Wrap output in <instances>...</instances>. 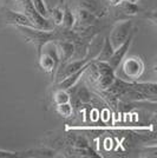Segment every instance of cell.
Returning a JSON list of instances; mask_svg holds the SVG:
<instances>
[{
    "label": "cell",
    "mask_w": 157,
    "mask_h": 158,
    "mask_svg": "<svg viewBox=\"0 0 157 158\" xmlns=\"http://www.w3.org/2000/svg\"><path fill=\"white\" fill-rule=\"evenodd\" d=\"M24 37L25 39L32 43L34 46L37 47V52L39 54L40 50L43 45L47 41H53V40H59V35L57 30L52 31H45L41 28L37 27H30V26H15Z\"/></svg>",
    "instance_id": "1"
},
{
    "label": "cell",
    "mask_w": 157,
    "mask_h": 158,
    "mask_svg": "<svg viewBox=\"0 0 157 158\" xmlns=\"http://www.w3.org/2000/svg\"><path fill=\"white\" fill-rule=\"evenodd\" d=\"M15 2L20 7V12L25 14L27 18L32 21L33 25L37 28H41V30H45V31H52V30H54V25L51 23V20L41 17L34 10L31 0H15Z\"/></svg>",
    "instance_id": "2"
},
{
    "label": "cell",
    "mask_w": 157,
    "mask_h": 158,
    "mask_svg": "<svg viewBox=\"0 0 157 158\" xmlns=\"http://www.w3.org/2000/svg\"><path fill=\"white\" fill-rule=\"evenodd\" d=\"M132 31H134V24L131 20L118 21L117 24L112 27L110 34L108 35L113 50H116L117 47L121 46L125 40L128 39V37L130 35V33Z\"/></svg>",
    "instance_id": "3"
},
{
    "label": "cell",
    "mask_w": 157,
    "mask_h": 158,
    "mask_svg": "<svg viewBox=\"0 0 157 158\" xmlns=\"http://www.w3.org/2000/svg\"><path fill=\"white\" fill-rule=\"evenodd\" d=\"M134 33H135V30L130 33V35L128 37V39L125 40L121 46L117 47V48L113 51L111 58L106 61L108 65L110 66L113 71H116L118 66L122 64V61H123V59H124V57H125V54H126V52H128V50L130 48V45H131V43H132V39H134Z\"/></svg>",
    "instance_id": "4"
},
{
    "label": "cell",
    "mask_w": 157,
    "mask_h": 158,
    "mask_svg": "<svg viewBox=\"0 0 157 158\" xmlns=\"http://www.w3.org/2000/svg\"><path fill=\"white\" fill-rule=\"evenodd\" d=\"M2 20L10 24V25H13V26H30V27H36L33 25V23L31 20L27 18L26 15L21 12H15L12 11L10 8H5L2 11Z\"/></svg>",
    "instance_id": "5"
},
{
    "label": "cell",
    "mask_w": 157,
    "mask_h": 158,
    "mask_svg": "<svg viewBox=\"0 0 157 158\" xmlns=\"http://www.w3.org/2000/svg\"><path fill=\"white\" fill-rule=\"evenodd\" d=\"M144 70V64L142 60L136 57H130L124 61L123 64V71L125 76L130 79L138 78Z\"/></svg>",
    "instance_id": "6"
},
{
    "label": "cell",
    "mask_w": 157,
    "mask_h": 158,
    "mask_svg": "<svg viewBox=\"0 0 157 158\" xmlns=\"http://www.w3.org/2000/svg\"><path fill=\"white\" fill-rule=\"evenodd\" d=\"M56 45L58 48L59 59H60L59 64H63V63L71 60L72 56H73V51H74V45H73L72 41H70V40H58V43H56Z\"/></svg>",
    "instance_id": "7"
},
{
    "label": "cell",
    "mask_w": 157,
    "mask_h": 158,
    "mask_svg": "<svg viewBox=\"0 0 157 158\" xmlns=\"http://www.w3.org/2000/svg\"><path fill=\"white\" fill-rule=\"evenodd\" d=\"M89 64H90V61H89L87 64H85L82 69H79L77 72L72 73V74H70V76H67L66 78L62 79L59 83H57V84H58V89H62V90H69L70 87H73V86L77 84V81L79 80V78H80V77L84 74V72L87 70Z\"/></svg>",
    "instance_id": "8"
},
{
    "label": "cell",
    "mask_w": 157,
    "mask_h": 158,
    "mask_svg": "<svg viewBox=\"0 0 157 158\" xmlns=\"http://www.w3.org/2000/svg\"><path fill=\"white\" fill-rule=\"evenodd\" d=\"M104 43V37L99 35V34H95L91 38V41L87 44V50H86V60H92L97 57V54L99 53L100 48L103 46Z\"/></svg>",
    "instance_id": "9"
},
{
    "label": "cell",
    "mask_w": 157,
    "mask_h": 158,
    "mask_svg": "<svg viewBox=\"0 0 157 158\" xmlns=\"http://www.w3.org/2000/svg\"><path fill=\"white\" fill-rule=\"evenodd\" d=\"M74 17H76V21H78L79 25H82L83 27L92 26L97 21L95 13H92L87 10H84V8H78L77 15H74Z\"/></svg>",
    "instance_id": "10"
},
{
    "label": "cell",
    "mask_w": 157,
    "mask_h": 158,
    "mask_svg": "<svg viewBox=\"0 0 157 158\" xmlns=\"http://www.w3.org/2000/svg\"><path fill=\"white\" fill-rule=\"evenodd\" d=\"M113 47H112L111 43L108 37H104V43H103V46L100 48L99 53L97 54V57L93 60H97V61H108V60L111 58L112 53H113Z\"/></svg>",
    "instance_id": "11"
},
{
    "label": "cell",
    "mask_w": 157,
    "mask_h": 158,
    "mask_svg": "<svg viewBox=\"0 0 157 158\" xmlns=\"http://www.w3.org/2000/svg\"><path fill=\"white\" fill-rule=\"evenodd\" d=\"M24 155L20 156H25V157H54L56 152L50 149H44V148H39V149H32V150H27V151L23 152Z\"/></svg>",
    "instance_id": "12"
},
{
    "label": "cell",
    "mask_w": 157,
    "mask_h": 158,
    "mask_svg": "<svg viewBox=\"0 0 157 158\" xmlns=\"http://www.w3.org/2000/svg\"><path fill=\"white\" fill-rule=\"evenodd\" d=\"M76 24V17L71 10L67 6L64 7L63 10V20H62V26L66 30H71Z\"/></svg>",
    "instance_id": "13"
},
{
    "label": "cell",
    "mask_w": 157,
    "mask_h": 158,
    "mask_svg": "<svg viewBox=\"0 0 157 158\" xmlns=\"http://www.w3.org/2000/svg\"><path fill=\"white\" fill-rule=\"evenodd\" d=\"M117 6H119L121 11L123 13L128 14V15H135L139 11V7L137 6V4L136 2H131L129 0H122Z\"/></svg>",
    "instance_id": "14"
},
{
    "label": "cell",
    "mask_w": 157,
    "mask_h": 158,
    "mask_svg": "<svg viewBox=\"0 0 157 158\" xmlns=\"http://www.w3.org/2000/svg\"><path fill=\"white\" fill-rule=\"evenodd\" d=\"M49 17H51L54 26H60L63 20V10L60 8V6L52 7L49 10Z\"/></svg>",
    "instance_id": "15"
},
{
    "label": "cell",
    "mask_w": 157,
    "mask_h": 158,
    "mask_svg": "<svg viewBox=\"0 0 157 158\" xmlns=\"http://www.w3.org/2000/svg\"><path fill=\"white\" fill-rule=\"evenodd\" d=\"M32 1V5L34 7V10L38 12V13L44 17V18H49V10L46 7L44 0H31Z\"/></svg>",
    "instance_id": "16"
},
{
    "label": "cell",
    "mask_w": 157,
    "mask_h": 158,
    "mask_svg": "<svg viewBox=\"0 0 157 158\" xmlns=\"http://www.w3.org/2000/svg\"><path fill=\"white\" fill-rule=\"evenodd\" d=\"M53 99H54V102H56L57 105H59V104H65V103L70 102V96H69V93L66 92V90L58 89V91L54 93Z\"/></svg>",
    "instance_id": "17"
},
{
    "label": "cell",
    "mask_w": 157,
    "mask_h": 158,
    "mask_svg": "<svg viewBox=\"0 0 157 158\" xmlns=\"http://www.w3.org/2000/svg\"><path fill=\"white\" fill-rule=\"evenodd\" d=\"M57 106H58L57 107V112H58L60 116H63V117H70L72 114V106L69 103L59 104Z\"/></svg>",
    "instance_id": "18"
},
{
    "label": "cell",
    "mask_w": 157,
    "mask_h": 158,
    "mask_svg": "<svg viewBox=\"0 0 157 158\" xmlns=\"http://www.w3.org/2000/svg\"><path fill=\"white\" fill-rule=\"evenodd\" d=\"M76 96H77L78 100H80L82 103L90 100V92L87 91L86 87H80L78 91H77V93H76Z\"/></svg>",
    "instance_id": "19"
},
{
    "label": "cell",
    "mask_w": 157,
    "mask_h": 158,
    "mask_svg": "<svg viewBox=\"0 0 157 158\" xmlns=\"http://www.w3.org/2000/svg\"><path fill=\"white\" fill-rule=\"evenodd\" d=\"M62 1H63V0H44V2H45L47 10H50V8H52V7L60 6Z\"/></svg>",
    "instance_id": "20"
},
{
    "label": "cell",
    "mask_w": 157,
    "mask_h": 158,
    "mask_svg": "<svg viewBox=\"0 0 157 158\" xmlns=\"http://www.w3.org/2000/svg\"><path fill=\"white\" fill-rule=\"evenodd\" d=\"M20 152H10L0 150V157L1 158H10V157H19Z\"/></svg>",
    "instance_id": "21"
},
{
    "label": "cell",
    "mask_w": 157,
    "mask_h": 158,
    "mask_svg": "<svg viewBox=\"0 0 157 158\" xmlns=\"http://www.w3.org/2000/svg\"><path fill=\"white\" fill-rule=\"evenodd\" d=\"M121 1H122V0H109V2L111 4L112 6H117Z\"/></svg>",
    "instance_id": "22"
},
{
    "label": "cell",
    "mask_w": 157,
    "mask_h": 158,
    "mask_svg": "<svg viewBox=\"0 0 157 158\" xmlns=\"http://www.w3.org/2000/svg\"><path fill=\"white\" fill-rule=\"evenodd\" d=\"M129 1H131V2H136V4H137L138 0H129Z\"/></svg>",
    "instance_id": "23"
},
{
    "label": "cell",
    "mask_w": 157,
    "mask_h": 158,
    "mask_svg": "<svg viewBox=\"0 0 157 158\" xmlns=\"http://www.w3.org/2000/svg\"><path fill=\"white\" fill-rule=\"evenodd\" d=\"M97 1H98V0H97Z\"/></svg>",
    "instance_id": "24"
}]
</instances>
